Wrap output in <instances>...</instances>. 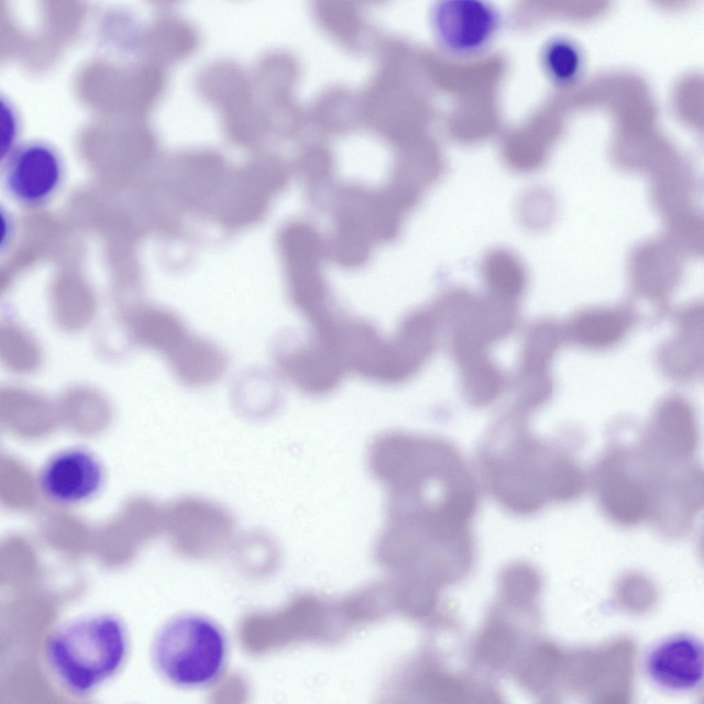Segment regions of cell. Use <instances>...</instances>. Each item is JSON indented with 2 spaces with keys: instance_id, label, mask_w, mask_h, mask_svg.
<instances>
[{
  "instance_id": "20",
  "label": "cell",
  "mask_w": 704,
  "mask_h": 704,
  "mask_svg": "<svg viewBox=\"0 0 704 704\" xmlns=\"http://www.w3.org/2000/svg\"><path fill=\"white\" fill-rule=\"evenodd\" d=\"M49 310L55 326L67 334L80 333L96 321L100 305L95 294L81 284L59 283L52 289Z\"/></svg>"
},
{
  "instance_id": "8",
  "label": "cell",
  "mask_w": 704,
  "mask_h": 704,
  "mask_svg": "<svg viewBox=\"0 0 704 704\" xmlns=\"http://www.w3.org/2000/svg\"><path fill=\"white\" fill-rule=\"evenodd\" d=\"M697 416L692 403L678 393L661 397L635 442L647 456L668 463L695 459L699 444Z\"/></svg>"
},
{
  "instance_id": "6",
  "label": "cell",
  "mask_w": 704,
  "mask_h": 704,
  "mask_svg": "<svg viewBox=\"0 0 704 704\" xmlns=\"http://www.w3.org/2000/svg\"><path fill=\"white\" fill-rule=\"evenodd\" d=\"M647 522L661 536L678 538L692 529L704 503L702 466L693 460L659 474L649 494Z\"/></svg>"
},
{
  "instance_id": "2",
  "label": "cell",
  "mask_w": 704,
  "mask_h": 704,
  "mask_svg": "<svg viewBox=\"0 0 704 704\" xmlns=\"http://www.w3.org/2000/svg\"><path fill=\"white\" fill-rule=\"evenodd\" d=\"M127 650L124 624L117 617L102 613L79 617L58 628L48 641L47 658L67 691L84 694L120 670Z\"/></svg>"
},
{
  "instance_id": "23",
  "label": "cell",
  "mask_w": 704,
  "mask_h": 704,
  "mask_svg": "<svg viewBox=\"0 0 704 704\" xmlns=\"http://www.w3.org/2000/svg\"><path fill=\"white\" fill-rule=\"evenodd\" d=\"M468 402L477 407L488 406L502 394L505 380L502 371L485 355L459 367Z\"/></svg>"
},
{
  "instance_id": "25",
  "label": "cell",
  "mask_w": 704,
  "mask_h": 704,
  "mask_svg": "<svg viewBox=\"0 0 704 704\" xmlns=\"http://www.w3.org/2000/svg\"><path fill=\"white\" fill-rule=\"evenodd\" d=\"M573 45L562 38L548 41L542 48L540 62L543 71L553 82H569L580 69V56Z\"/></svg>"
},
{
  "instance_id": "22",
  "label": "cell",
  "mask_w": 704,
  "mask_h": 704,
  "mask_svg": "<svg viewBox=\"0 0 704 704\" xmlns=\"http://www.w3.org/2000/svg\"><path fill=\"white\" fill-rule=\"evenodd\" d=\"M0 411L12 422H47L58 413L56 402L29 386L11 382L0 388Z\"/></svg>"
},
{
  "instance_id": "10",
  "label": "cell",
  "mask_w": 704,
  "mask_h": 704,
  "mask_svg": "<svg viewBox=\"0 0 704 704\" xmlns=\"http://www.w3.org/2000/svg\"><path fill=\"white\" fill-rule=\"evenodd\" d=\"M438 43L453 55L469 56L483 50L500 26V16L490 4L476 0H444L432 11Z\"/></svg>"
},
{
  "instance_id": "19",
  "label": "cell",
  "mask_w": 704,
  "mask_h": 704,
  "mask_svg": "<svg viewBox=\"0 0 704 704\" xmlns=\"http://www.w3.org/2000/svg\"><path fill=\"white\" fill-rule=\"evenodd\" d=\"M480 272L487 295L495 299L515 304L526 290L527 267L519 255L508 248L488 250L481 258Z\"/></svg>"
},
{
  "instance_id": "11",
  "label": "cell",
  "mask_w": 704,
  "mask_h": 704,
  "mask_svg": "<svg viewBox=\"0 0 704 704\" xmlns=\"http://www.w3.org/2000/svg\"><path fill=\"white\" fill-rule=\"evenodd\" d=\"M673 333L658 346L655 362L668 380L688 384L698 382L703 373V305L688 302L670 312Z\"/></svg>"
},
{
  "instance_id": "14",
  "label": "cell",
  "mask_w": 704,
  "mask_h": 704,
  "mask_svg": "<svg viewBox=\"0 0 704 704\" xmlns=\"http://www.w3.org/2000/svg\"><path fill=\"white\" fill-rule=\"evenodd\" d=\"M564 341L562 324L553 319L540 320L529 329L519 368L520 406L535 410L549 401L553 389L550 366Z\"/></svg>"
},
{
  "instance_id": "13",
  "label": "cell",
  "mask_w": 704,
  "mask_h": 704,
  "mask_svg": "<svg viewBox=\"0 0 704 704\" xmlns=\"http://www.w3.org/2000/svg\"><path fill=\"white\" fill-rule=\"evenodd\" d=\"M6 184L18 201L35 205L58 189L63 175L60 157L50 145L32 141L16 146L6 157Z\"/></svg>"
},
{
  "instance_id": "9",
  "label": "cell",
  "mask_w": 704,
  "mask_h": 704,
  "mask_svg": "<svg viewBox=\"0 0 704 704\" xmlns=\"http://www.w3.org/2000/svg\"><path fill=\"white\" fill-rule=\"evenodd\" d=\"M106 472L99 457L80 446L52 455L38 474V487L51 503L63 507L87 503L101 492Z\"/></svg>"
},
{
  "instance_id": "24",
  "label": "cell",
  "mask_w": 704,
  "mask_h": 704,
  "mask_svg": "<svg viewBox=\"0 0 704 704\" xmlns=\"http://www.w3.org/2000/svg\"><path fill=\"white\" fill-rule=\"evenodd\" d=\"M56 402L58 413L77 422L102 421L111 413L109 397L91 385L77 384L62 392Z\"/></svg>"
},
{
  "instance_id": "26",
  "label": "cell",
  "mask_w": 704,
  "mask_h": 704,
  "mask_svg": "<svg viewBox=\"0 0 704 704\" xmlns=\"http://www.w3.org/2000/svg\"><path fill=\"white\" fill-rule=\"evenodd\" d=\"M549 196L545 190L530 188L522 195L518 206V217L523 226L530 230L543 228L548 223Z\"/></svg>"
},
{
  "instance_id": "5",
  "label": "cell",
  "mask_w": 704,
  "mask_h": 704,
  "mask_svg": "<svg viewBox=\"0 0 704 704\" xmlns=\"http://www.w3.org/2000/svg\"><path fill=\"white\" fill-rule=\"evenodd\" d=\"M288 297L292 307L309 322L333 305L321 271L324 245L317 231L303 223L287 226L280 236Z\"/></svg>"
},
{
  "instance_id": "15",
  "label": "cell",
  "mask_w": 704,
  "mask_h": 704,
  "mask_svg": "<svg viewBox=\"0 0 704 704\" xmlns=\"http://www.w3.org/2000/svg\"><path fill=\"white\" fill-rule=\"evenodd\" d=\"M119 314L126 339L162 355L168 364L186 351L195 335L177 314L160 305L138 302Z\"/></svg>"
},
{
  "instance_id": "7",
  "label": "cell",
  "mask_w": 704,
  "mask_h": 704,
  "mask_svg": "<svg viewBox=\"0 0 704 704\" xmlns=\"http://www.w3.org/2000/svg\"><path fill=\"white\" fill-rule=\"evenodd\" d=\"M273 358L280 374L309 396L333 391L347 371L340 357L310 330L305 335H282L274 346Z\"/></svg>"
},
{
  "instance_id": "12",
  "label": "cell",
  "mask_w": 704,
  "mask_h": 704,
  "mask_svg": "<svg viewBox=\"0 0 704 704\" xmlns=\"http://www.w3.org/2000/svg\"><path fill=\"white\" fill-rule=\"evenodd\" d=\"M170 539L186 549H200L224 543L236 531L232 513L221 505L196 496L173 501L165 512Z\"/></svg>"
},
{
  "instance_id": "3",
  "label": "cell",
  "mask_w": 704,
  "mask_h": 704,
  "mask_svg": "<svg viewBox=\"0 0 704 704\" xmlns=\"http://www.w3.org/2000/svg\"><path fill=\"white\" fill-rule=\"evenodd\" d=\"M228 639L223 627L199 613L175 615L157 629L151 656L157 674L182 690L209 687L222 676L228 658Z\"/></svg>"
},
{
  "instance_id": "1",
  "label": "cell",
  "mask_w": 704,
  "mask_h": 704,
  "mask_svg": "<svg viewBox=\"0 0 704 704\" xmlns=\"http://www.w3.org/2000/svg\"><path fill=\"white\" fill-rule=\"evenodd\" d=\"M528 418L516 410L503 415L487 429L476 454L487 490L518 517L573 502L587 487L586 470L565 440L540 434Z\"/></svg>"
},
{
  "instance_id": "27",
  "label": "cell",
  "mask_w": 704,
  "mask_h": 704,
  "mask_svg": "<svg viewBox=\"0 0 704 704\" xmlns=\"http://www.w3.org/2000/svg\"><path fill=\"white\" fill-rule=\"evenodd\" d=\"M15 109L7 100L1 99V154L6 157L15 147L19 119Z\"/></svg>"
},
{
  "instance_id": "4",
  "label": "cell",
  "mask_w": 704,
  "mask_h": 704,
  "mask_svg": "<svg viewBox=\"0 0 704 704\" xmlns=\"http://www.w3.org/2000/svg\"><path fill=\"white\" fill-rule=\"evenodd\" d=\"M588 489L607 520L624 528L647 521L648 491L634 463L628 441L612 437L588 470Z\"/></svg>"
},
{
  "instance_id": "17",
  "label": "cell",
  "mask_w": 704,
  "mask_h": 704,
  "mask_svg": "<svg viewBox=\"0 0 704 704\" xmlns=\"http://www.w3.org/2000/svg\"><path fill=\"white\" fill-rule=\"evenodd\" d=\"M641 319L629 301L583 308L562 323L565 341L584 350H607L620 343Z\"/></svg>"
},
{
  "instance_id": "21",
  "label": "cell",
  "mask_w": 704,
  "mask_h": 704,
  "mask_svg": "<svg viewBox=\"0 0 704 704\" xmlns=\"http://www.w3.org/2000/svg\"><path fill=\"white\" fill-rule=\"evenodd\" d=\"M44 362L42 344L21 323L6 320L0 324V363L10 374L19 377L37 373Z\"/></svg>"
},
{
  "instance_id": "18",
  "label": "cell",
  "mask_w": 704,
  "mask_h": 704,
  "mask_svg": "<svg viewBox=\"0 0 704 704\" xmlns=\"http://www.w3.org/2000/svg\"><path fill=\"white\" fill-rule=\"evenodd\" d=\"M283 183V173L270 165L256 164L239 173L225 201V223L237 226L253 221Z\"/></svg>"
},
{
  "instance_id": "16",
  "label": "cell",
  "mask_w": 704,
  "mask_h": 704,
  "mask_svg": "<svg viewBox=\"0 0 704 704\" xmlns=\"http://www.w3.org/2000/svg\"><path fill=\"white\" fill-rule=\"evenodd\" d=\"M647 676L656 687L674 693L698 688L703 679L702 642L689 635H676L656 644L644 661Z\"/></svg>"
}]
</instances>
